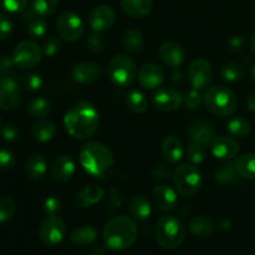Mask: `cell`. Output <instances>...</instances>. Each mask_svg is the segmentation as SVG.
<instances>
[{"mask_svg": "<svg viewBox=\"0 0 255 255\" xmlns=\"http://www.w3.org/2000/svg\"><path fill=\"white\" fill-rule=\"evenodd\" d=\"M100 125V114L89 101H79L65 114L64 126L75 139L85 141L96 133Z\"/></svg>", "mask_w": 255, "mask_h": 255, "instance_id": "1", "label": "cell"}, {"mask_svg": "<svg viewBox=\"0 0 255 255\" xmlns=\"http://www.w3.org/2000/svg\"><path fill=\"white\" fill-rule=\"evenodd\" d=\"M102 237L107 248L121 252L133 246L138 237V227L136 222L128 217L116 216L107 222Z\"/></svg>", "mask_w": 255, "mask_h": 255, "instance_id": "2", "label": "cell"}, {"mask_svg": "<svg viewBox=\"0 0 255 255\" xmlns=\"http://www.w3.org/2000/svg\"><path fill=\"white\" fill-rule=\"evenodd\" d=\"M80 164L92 177L102 178L114 164L112 151L101 142H87L80 151Z\"/></svg>", "mask_w": 255, "mask_h": 255, "instance_id": "3", "label": "cell"}, {"mask_svg": "<svg viewBox=\"0 0 255 255\" xmlns=\"http://www.w3.org/2000/svg\"><path fill=\"white\" fill-rule=\"evenodd\" d=\"M203 104L209 112L218 117L231 116L236 112L238 100L236 94L223 85L213 86L204 94Z\"/></svg>", "mask_w": 255, "mask_h": 255, "instance_id": "4", "label": "cell"}, {"mask_svg": "<svg viewBox=\"0 0 255 255\" xmlns=\"http://www.w3.org/2000/svg\"><path fill=\"white\" fill-rule=\"evenodd\" d=\"M156 241L162 248L176 249L186 239V227L174 216H164L158 221L154 231Z\"/></svg>", "mask_w": 255, "mask_h": 255, "instance_id": "5", "label": "cell"}, {"mask_svg": "<svg viewBox=\"0 0 255 255\" xmlns=\"http://www.w3.org/2000/svg\"><path fill=\"white\" fill-rule=\"evenodd\" d=\"M107 75L114 85L120 87H127L136 79V65H134L133 60L127 55H116L110 60L109 65H107Z\"/></svg>", "mask_w": 255, "mask_h": 255, "instance_id": "6", "label": "cell"}, {"mask_svg": "<svg viewBox=\"0 0 255 255\" xmlns=\"http://www.w3.org/2000/svg\"><path fill=\"white\" fill-rule=\"evenodd\" d=\"M173 183L181 196L192 197L201 188L202 174L193 164H182L174 171Z\"/></svg>", "mask_w": 255, "mask_h": 255, "instance_id": "7", "label": "cell"}, {"mask_svg": "<svg viewBox=\"0 0 255 255\" xmlns=\"http://www.w3.org/2000/svg\"><path fill=\"white\" fill-rule=\"evenodd\" d=\"M56 30L64 41L75 42L84 35L85 25L77 14L72 11H64L57 16Z\"/></svg>", "mask_w": 255, "mask_h": 255, "instance_id": "8", "label": "cell"}, {"mask_svg": "<svg viewBox=\"0 0 255 255\" xmlns=\"http://www.w3.org/2000/svg\"><path fill=\"white\" fill-rule=\"evenodd\" d=\"M42 57V49L31 40H25L15 46L12 52V60L15 65L21 69H31L35 67Z\"/></svg>", "mask_w": 255, "mask_h": 255, "instance_id": "9", "label": "cell"}, {"mask_svg": "<svg viewBox=\"0 0 255 255\" xmlns=\"http://www.w3.org/2000/svg\"><path fill=\"white\" fill-rule=\"evenodd\" d=\"M66 234V224L60 217L50 216L44 219L39 228V238L42 244L55 247L60 244Z\"/></svg>", "mask_w": 255, "mask_h": 255, "instance_id": "10", "label": "cell"}, {"mask_svg": "<svg viewBox=\"0 0 255 255\" xmlns=\"http://www.w3.org/2000/svg\"><path fill=\"white\" fill-rule=\"evenodd\" d=\"M22 91L17 81L12 77L0 79V109L12 111L21 102Z\"/></svg>", "mask_w": 255, "mask_h": 255, "instance_id": "11", "label": "cell"}, {"mask_svg": "<svg viewBox=\"0 0 255 255\" xmlns=\"http://www.w3.org/2000/svg\"><path fill=\"white\" fill-rule=\"evenodd\" d=\"M213 70L206 59H196L188 67V79L193 89L204 90L212 81Z\"/></svg>", "mask_w": 255, "mask_h": 255, "instance_id": "12", "label": "cell"}, {"mask_svg": "<svg viewBox=\"0 0 255 255\" xmlns=\"http://www.w3.org/2000/svg\"><path fill=\"white\" fill-rule=\"evenodd\" d=\"M116 21V12L110 5L95 6L89 15V25L94 32H104L111 29Z\"/></svg>", "mask_w": 255, "mask_h": 255, "instance_id": "13", "label": "cell"}, {"mask_svg": "<svg viewBox=\"0 0 255 255\" xmlns=\"http://www.w3.org/2000/svg\"><path fill=\"white\" fill-rule=\"evenodd\" d=\"M181 92L171 87H161L153 95V104L158 110L163 112H172L178 110L183 104Z\"/></svg>", "mask_w": 255, "mask_h": 255, "instance_id": "14", "label": "cell"}, {"mask_svg": "<svg viewBox=\"0 0 255 255\" xmlns=\"http://www.w3.org/2000/svg\"><path fill=\"white\" fill-rule=\"evenodd\" d=\"M188 136L192 142L202 146H208L217 137L213 124L206 119L194 120L188 128Z\"/></svg>", "mask_w": 255, "mask_h": 255, "instance_id": "15", "label": "cell"}, {"mask_svg": "<svg viewBox=\"0 0 255 255\" xmlns=\"http://www.w3.org/2000/svg\"><path fill=\"white\" fill-rule=\"evenodd\" d=\"M101 75V67L97 62L81 61L74 65L71 70V77L77 84L87 85L95 82Z\"/></svg>", "mask_w": 255, "mask_h": 255, "instance_id": "16", "label": "cell"}, {"mask_svg": "<svg viewBox=\"0 0 255 255\" xmlns=\"http://www.w3.org/2000/svg\"><path fill=\"white\" fill-rule=\"evenodd\" d=\"M211 149L216 158L229 161V159H233L238 154L239 144L232 137L218 136L211 143Z\"/></svg>", "mask_w": 255, "mask_h": 255, "instance_id": "17", "label": "cell"}, {"mask_svg": "<svg viewBox=\"0 0 255 255\" xmlns=\"http://www.w3.org/2000/svg\"><path fill=\"white\" fill-rule=\"evenodd\" d=\"M152 201L158 211L171 212L176 208L178 198L174 189L166 184H161V186L154 187L152 191Z\"/></svg>", "mask_w": 255, "mask_h": 255, "instance_id": "18", "label": "cell"}, {"mask_svg": "<svg viewBox=\"0 0 255 255\" xmlns=\"http://www.w3.org/2000/svg\"><path fill=\"white\" fill-rule=\"evenodd\" d=\"M76 166L75 161L67 154H61L54 159L51 164V176L52 178L60 183H66L74 177Z\"/></svg>", "mask_w": 255, "mask_h": 255, "instance_id": "19", "label": "cell"}, {"mask_svg": "<svg viewBox=\"0 0 255 255\" xmlns=\"http://www.w3.org/2000/svg\"><path fill=\"white\" fill-rule=\"evenodd\" d=\"M164 80V72L158 65L144 64L138 71V82L147 90H153L161 86Z\"/></svg>", "mask_w": 255, "mask_h": 255, "instance_id": "20", "label": "cell"}, {"mask_svg": "<svg viewBox=\"0 0 255 255\" xmlns=\"http://www.w3.org/2000/svg\"><path fill=\"white\" fill-rule=\"evenodd\" d=\"M159 57L168 66L179 67L184 62L186 54L181 45L173 41H168L162 44L159 47Z\"/></svg>", "mask_w": 255, "mask_h": 255, "instance_id": "21", "label": "cell"}, {"mask_svg": "<svg viewBox=\"0 0 255 255\" xmlns=\"http://www.w3.org/2000/svg\"><path fill=\"white\" fill-rule=\"evenodd\" d=\"M105 197V191L101 187L87 186L82 188L75 197V206L79 208H90L99 203Z\"/></svg>", "mask_w": 255, "mask_h": 255, "instance_id": "22", "label": "cell"}, {"mask_svg": "<svg viewBox=\"0 0 255 255\" xmlns=\"http://www.w3.org/2000/svg\"><path fill=\"white\" fill-rule=\"evenodd\" d=\"M161 153L163 158L169 163H177L182 159L184 153L183 144L176 136H168L164 138L161 146Z\"/></svg>", "mask_w": 255, "mask_h": 255, "instance_id": "23", "label": "cell"}, {"mask_svg": "<svg viewBox=\"0 0 255 255\" xmlns=\"http://www.w3.org/2000/svg\"><path fill=\"white\" fill-rule=\"evenodd\" d=\"M122 10L128 16L134 19L146 17L151 12L153 1L152 0H120Z\"/></svg>", "mask_w": 255, "mask_h": 255, "instance_id": "24", "label": "cell"}, {"mask_svg": "<svg viewBox=\"0 0 255 255\" xmlns=\"http://www.w3.org/2000/svg\"><path fill=\"white\" fill-rule=\"evenodd\" d=\"M128 211L137 221H146L152 213L151 202L143 194H136L129 199Z\"/></svg>", "mask_w": 255, "mask_h": 255, "instance_id": "25", "label": "cell"}, {"mask_svg": "<svg viewBox=\"0 0 255 255\" xmlns=\"http://www.w3.org/2000/svg\"><path fill=\"white\" fill-rule=\"evenodd\" d=\"M47 171V162L42 154H32L25 163V174L31 181H39Z\"/></svg>", "mask_w": 255, "mask_h": 255, "instance_id": "26", "label": "cell"}, {"mask_svg": "<svg viewBox=\"0 0 255 255\" xmlns=\"http://www.w3.org/2000/svg\"><path fill=\"white\" fill-rule=\"evenodd\" d=\"M56 132L57 128L54 122L50 121V120L42 119L32 126L31 136L36 142L45 143V142L51 141L56 136Z\"/></svg>", "mask_w": 255, "mask_h": 255, "instance_id": "27", "label": "cell"}, {"mask_svg": "<svg viewBox=\"0 0 255 255\" xmlns=\"http://www.w3.org/2000/svg\"><path fill=\"white\" fill-rule=\"evenodd\" d=\"M216 182L219 183L221 186L224 187H236L241 184L242 177L239 172L237 171L234 162H229V163L224 164L221 168L217 171L216 173Z\"/></svg>", "mask_w": 255, "mask_h": 255, "instance_id": "28", "label": "cell"}, {"mask_svg": "<svg viewBox=\"0 0 255 255\" xmlns=\"http://www.w3.org/2000/svg\"><path fill=\"white\" fill-rule=\"evenodd\" d=\"M97 239V232L91 226H81L74 229L70 234V241L72 244L79 247L90 246Z\"/></svg>", "mask_w": 255, "mask_h": 255, "instance_id": "29", "label": "cell"}, {"mask_svg": "<svg viewBox=\"0 0 255 255\" xmlns=\"http://www.w3.org/2000/svg\"><path fill=\"white\" fill-rule=\"evenodd\" d=\"M237 171L243 179H255V153H246L234 161Z\"/></svg>", "mask_w": 255, "mask_h": 255, "instance_id": "30", "label": "cell"}, {"mask_svg": "<svg viewBox=\"0 0 255 255\" xmlns=\"http://www.w3.org/2000/svg\"><path fill=\"white\" fill-rule=\"evenodd\" d=\"M189 231L193 236L201 237V238H206V237L212 236L214 231L213 222L204 216H198L196 218L192 219L191 224H189Z\"/></svg>", "mask_w": 255, "mask_h": 255, "instance_id": "31", "label": "cell"}, {"mask_svg": "<svg viewBox=\"0 0 255 255\" xmlns=\"http://www.w3.org/2000/svg\"><path fill=\"white\" fill-rule=\"evenodd\" d=\"M122 42L127 51L136 54V52L141 51L144 46L143 34L137 29H128L125 32Z\"/></svg>", "mask_w": 255, "mask_h": 255, "instance_id": "32", "label": "cell"}, {"mask_svg": "<svg viewBox=\"0 0 255 255\" xmlns=\"http://www.w3.org/2000/svg\"><path fill=\"white\" fill-rule=\"evenodd\" d=\"M126 105L133 114H143L148 109V101L146 96L138 90H131L126 96Z\"/></svg>", "mask_w": 255, "mask_h": 255, "instance_id": "33", "label": "cell"}, {"mask_svg": "<svg viewBox=\"0 0 255 255\" xmlns=\"http://www.w3.org/2000/svg\"><path fill=\"white\" fill-rule=\"evenodd\" d=\"M227 129L233 137L246 138L251 133V122L242 116L233 117L227 124Z\"/></svg>", "mask_w": 255, "mask_h": 255, "instance_id": "34", "label": "cell"}, {"mask_svg": "<svg viewBox=\"0 0 255 255\" xmlns=\"http://www.w3.org/2000/svg\"><path fill=\"white\" fill-rule=\"evenodd\" d=\"M27 112L35 119H42L51 112V104L49 100L44 99V97H36L29 102Z\"/></svg>", "mask_w": 255, "mask_h": 255, "instance_id": "35", "label": "cell"}, {"mask_svg": "<svg viewBox=\"0 0 255 255\" xmlns=\"http://www.w3.org/2000/svg\"><path fill=\"white\" fill-rule=\"evenodd\" d=\"M59 6V0H31V10L36 16L46 17L54 14Z\"/></svg>", "mask_w": 255, "mask_h": 255, "instance_id": "36", "label": "cell"}, {"mask_svg": "<svg viewBox=\"0 0 255 255\" xmlns=\"http://www.w3.org/2000/svg\"><path fill=\"white\" fill-rule=\"evenodd\" d=\"M221 76L228 82L239 81L244 77V69L237 62H228L222 67Z\"/></svg>", "mask_w": 255, "mask_h": 255, "instance_id": "37", "label": "cell"}, {"mask_svg": "<svg viewBox=\"0 0 255 255\" xmlns=\"http://www.w3.org/2000/svg\"><path fill=\"white\" fill-rule=\"evenodd\" d=\"M47 31V24L42 17L36 16L32 20H30L29 26H27V34H29L30 37L37 40L41 39L46 35Z\"/></svg>", "mask_w": 255, "mask_h": 255, "instance_id": "38", "label": "cell"}, {"mask_svg": "<svg viewBox=\"0 0 255 255\" xmlns=\"http://www.w3.org/2000/svg\"><path fill=\"white\" fill-rule=\"evenodd\" d=\"M15 214V202L11 197H0V223H6Z\"/></svg>", "mask_w": 255, "mask_h": 255, "instance_id": "39", "label": "cell"}, {"mask_svg": "<svg viewBox=\"0 0 255 255\" xmlns=\"http://www.w3.org/2000/svg\"><path fill=\"white\" fill-rule=\"evenodd\" d=\"M187 158L191 162L192 164H199L203 162L204 157H206V149L204 146L202 144L196 143V142H192L188 147H187Z\"/></svg>", "mask_w": 255, "mask_h": 255, "instance_id": "40", "label": "cell"}, {"mask_svg": "<svg viewBox=\"0 0 255 255\" xmlns=\"http://www.w3.org/2000/svg\"><path fill=\"white\" fill-rule=\"evenodd\" d=\"M86 47L89 51L94 52V54H100L106 49V42H105L104 37L100 35V32L92 31V34H90L86 39Z\"/></svg>", "mask_w": 255, "mask_h": 255, "instance_id": "41", "label": "cell"}, {"mask_svg": "<svg viewBox=\"0 0 255 255\" xmlns=\"http://www.w3.org/2000/svg\"><path fill=\"white\" fill-rule=\"evenodd\" d=\"M42 209L47 217L57 216L61 211V202L56 196H49L42 203Z\"/></svg>", "mask_w": 255, "mask_h": 255, "instance_id": "42", "label": "cell"}, {"mask_svg": "<svg viewBox=\"0 0 255 255\" xmlns=\"http://www.w3.org/2000/svg\"><path fill=\"white\" fill-rule=\"evenodd\" d=\"M60 47H61L60 40L55 36H49L45 39L44 44H42V52L47 57H52L60 51Z\"/></svg>", "mask_w": 255, "mask_h": 255, "instance_id": "43", "label": "cell"}, {"mask_svg": "<svg viewBox=\"0 0 255 255\" xmlns=\"http://www.w3.org/2000/svg\"><path fill=\"white\" fill-rule=\"evenodd\" d=\"M1 6L9 12H22L27 7L29 0H0Z\"/></svg>", "mask_w": 255, "mask_h": 255, "instance_id": "44", "label": "cell"}, {"mask_svg": "<svg viewBox=\"0 0 255 255\" xmlns=\"http://www.w3.org/2000/svg\"><path fill=\"white\" fill-rule=\"evenodd\" d=\"M15 154L10 149H0V172H7L15 166Z\"/></svg>", "mask_w": 255, "mask_h": 255, "instance_id": "45", "label": "cell"}, {"mask_svg": "<svg viewBox=\"0 0 255 255\" xmlns=\"http://www.w3.org/2000/svg\"><path fill=\"white\" fill-rule=\"evenodd\" d=\"M202 102H203V96L201 95L199 90H191V91L186 95V97H184V104H186V106L191 110L198 109V107L201 106Z\"/></svg>", "mask_w": 255, "mask_h": 255, "instance_id": "46", "label": "cell"}, {"mask_svg": "<svg viewBox=\"0 0 255 255\" xmlns=\"http://www.w3.org/2000/svg\"><path fill=\"white\" fill-rule=\"evenodd\" d=\"M14 25L7 15L0 14V40H5L11 35Z\"/></svg>", "mask_w": 255, "mask_h": 255, "instance_id": "47", "label": "cell"}, {"mask_svg": "<svg viewBox=\"0 0 255 255\" xmlns=\"http://www.w3.org/2000/svg\"><path fill=\"white\" fill-rule=\"evenodd\" d=\"M1 138L6 142H15L20 137V131L15 125H6L0 129Z\"/></svg>", "mask_w": 255, "mask_h": 255, "instance_id": "48", "label": "cell"}, {"mask_svg": "<svg viewBox=\"0 0 255 255\" xmlns=\"http://www.w3.org/2000/svg\"><path fill=\"white\" fill-rule=\"evenodd\" d=\"M25 86L31 91H36L40 90L42 86V79L39 74H29L25 76Z\"/></svg>", "mask_w": 255, "mask_h": 255, "instance_id": "49", "label": "cell"}, {"mask_svg": "<svg viewBox=\"0 0 255 255\" xmlns=\"http://www.w3.org/2000/svg\"><path fill=\"white\" fill-rule=\"evenodd\" d=\"M14 65L15 62L12 57L5 56V55L4 56H0V75H5L11 71Z\"/></svg>", "mask_w": 255, "mask_h": 255, "instance_id": "50", "label": "cell"}, {"mask_svg": "<svg viewBox=\"0 0 255 255\" xmlns=\"http://www.w3.org/2000/svg\"><path fill=\"white\" fill-rule=\"evenodd\" d=\"M244 45H246V40L242 36H234L229 40V47L233 51H241L244 47Z\"/></svg>", "mask_w": 255, "mask_h": 255, "instance_id": "51", "label": "cell"}, {"mask_svg": "<svg viewBox=\"0 0 255 255\" xmlns=\"http://www.w3.org/2000/svg\"><path fill=\"white\" fill-rule=\"evenodd\" d=\"M153 176L158 179H167L169 177V168L163 164L156 166L153 169Z\"/></svg>", "mask_w": 255, "mask_h": 255, "instance_id": "52", "label": "cell"}, {"mask_svg": "<svg viewBox=\"0 0 255 255\" xmlns=\"http://www.w3.org/2000/svg\"><path fill=\"white\" fill-rule=\"evenodd\" d=\"M107 204L111 207V209L120 208V206H121V197L119 196V193H117L115 189H112L111 191V194H110V198H109V203Z\"/></svg>", "mask_w": 255, "mask_h": 255, "instance_id": "53", "label": "cell"}, {"mask_svg": "<svg viewBox=\"0 0 255 255\" xmlns=\"http://www.w3.org/2000/svg\"><path fill=\"white\" fill-rule=\"evenodd\" d=\"M247 106H248V109L251 111L255 112V92L248 96V99H247Z\"/></svg>", "mask_w": 255, "mask_h": 255, "instance_id": "54", "label": "cell"}, {"mask_svg": "<svg viewBox=\"0 0 255 255\" xmlns=\"http://www.w3.org/2000/svg\"><path fill=\"white\" fill-rule=\"evenodd\" d=\"M249 47H251L252 51L255 54V32L254 34H252V36L249 37Z\"/></svg>", "mask_w": 255, "mask_h": 255, "instance_id": "55", "label": "cell"}, {"mask_svg": "<svg viewBox=\"0 0 255 255\" xmlns=\"http://www.w3.org/2000/svg\"><path fill=\"white\" fill-rule=\"evenodd\" d=\"M251 76H252V80H253V82L255 84V66L252 69V72H251Z\"/></svg>", "mask_w": 255, "mask_h": 255, "instance_id": "56", "label": "cell"}, {"mask_svg": "<svg viewBox=\"0 0 255 255\" xmlns=\"http://www.w3.org/2000/svg\"><path fill=\"white\" fill-rule=\"evenodd\" d=\"M0 126H1V116H0Z\"/></svg>", "mask_w": 255, "mask_h": 255, "instance_id": "57", "label": "cell"}, {"mask_svg": "<svg viewBox=\"0 0 255 255\" xmlns=\"http://www.w3.org/2000/svg\"><path fill=\"white\" fill-rule=\"evenodd\" d=\"M0 7H1V2H0Z\"/></svg>", "mask_w": 255, "mask_h": 255, "instance_id": "58", "label": "cell"}]
</instances>
